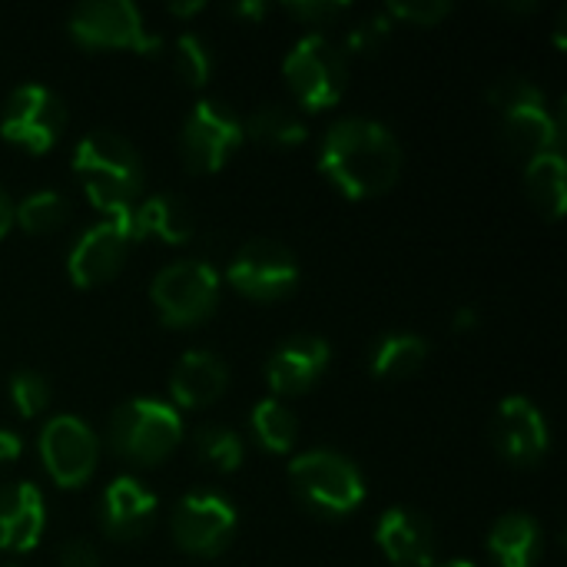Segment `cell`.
I'll list each match as a JSON object with an SVG mask.
<instances>
[{"label":"cell","mask_w":567,"mask_h":567,"mask_svg":"<svg viewBox=\"0 0 567 567\" xmlns=\"http://www.w3.org/2000/svg\"><path fill=\"white\" fill-rule=\"evenodd\" d=\"M319 169L349 199L382 196L402 176V146L389 126L369 116H346L326 130Z\"/></svg>","instance_id":"cell-1"},{"label":"cell","mask_w":567,"mask_h":567,"mask_svg":"<svg viewBox=\"0 0 567 567\" xmlns=\"http://www.w3.org/2000/svg\"><path fill=\"white\" fill-rule=\"evenodd\" d=\"M73 173L86 193V199L110 216H123L140 203L143 189V163L130 140L113 130L86 133L73 150Z\"/></svg>","instance_id":"cell-2"},{"label":"cell","mask_w":567,"mask_h":567,"mask_svg":"<svg viewBox=\"0 0 567 567\" xmlns=\"http://www.w3.org/2000/svg\"><path fill=\"white\" fill-rule=\"evenodd\" d=\"M488 103L502 113V143L508 153L525 159L561 153V120L551 113L545 90L528 76H502L488 90Z\"/></svg>","instance_id":"cell-3"},{"label":"cell","mask_w":567,"mask_h":567,"mask_svg":"<svg viewBox=\"0 0 567 567\" xmlns=\"http://www.w3.org/2000/svg\"><path fill=\"white\" fill-rule=\"evenodd\" d=\"M289 485L296 498L322 518L352 515L365 502V478L359 465L332 449H312L296 455L289 462Z\"/></svg>","instance_id":"cell-4"},{"label":"cell","mask_w":567,"mask_h":567,"mask_svg":"<svg viewBox=\"0 0 567 567\" xmlns=\"http://www.w3.org/2000/svg\"><path fill=\"white\" fill-rule=\"evenodd\" d=\"M183 442V415L163 399H130L110 419V445L133 465H159Z\"/></svg>","instance_id":"cell-5"},{"label":"cell","mask_w":567,"mask_h":567,"mask_svg":"<svg viewBox=\"0 0 567 567\" xmlns=\"http://www.w3.org/2000/svg\"><path fill=\"white\" fill-rule=\"evenodd\" d=\"M286 83L306 110H329L342 100L349 86L346 53L322 33H306L292 43L282 63Z\"/></svg>","instance_id":"cell-6"},{"label":"cell","mask_w":567,"mask_h":567,"mask_svg":"<svg viewBox=\"0 0 567 567\" xmlns=\"http://www.w3.org/2000/svg\"><path fill=\"white\" fill-rule=\"evenodd\" d=\"M150 299L159 319L173 329L206 322L219 302V272L203 259H179L156 272Z\"/></svg>","instance_id":"cell-7"},{"label":"cell","mask_w":567,"mask_h":567,"mask_svg":"<svg viewBox=\"0 0 567 567\" xmlns=\"http://www.w3.org/2000/svg\"><path fill=\"white\" fill-rule=\"evenodd\" d=\"M66 30L80 47L90 50H136L156 53L159 37L146 30L143 13L133 0H93L80 3L66 17Z\"/></svg>","instance_id":"cell-8"},{"label":"cell","mask_w":567,"mask_h":567,"mask_svg":"<svg viewBox=\"0 0 567 567\" xmlns=\"http://www.w3.org/2000/svg\"><path fill=\"white\" fill-rule=\"evenodd\" d=\"M243 140V120L219 100H199L179 130V150L189 173H219Z\"/></svg>","instance_id":"cell-9"},{"label":"cell","mask_w":567,"mask_h":567,"mask_svg":"<svg viewBox=\"0 0 567 567\" xmlns=\"http://www.w3.org/2000/svg\"><path fill=\"white\" fill-rule=\"evenodd\" d=\"M63 126H66L63 100L40 83L17 86L0 110V136L27 153H47L60 140Z\"/></svg>","instance_id":"cell-10"},{"label":"cell","mask_w":567,"mask_h":567,"mask_svg":"<svg viewBox=\"0 0 567 567\" xmlns=\"http://www.w3.org/2000/svg\"><path fill=\"white\" fill-rule=\"evenodd\" d=\"M229 286L256 302L286 299L299 286V262L289 246L276 239H249L226 269Z\"/></svg>","instance_id":"cell-11"},{"label":"cell","mask_w":567,"mask_h":567,"mask_svg":"<svg viewBox=\"0 0 567 567\" xmlns=\"http://www.w3.org/2000/svg\"><path fill=\"white\" fill-rule=\"evenodd\" d=\"M236 528H239L236 508L216 492L186 495L169 518L176 548L193 558H216L219 551H226L229 542L236 538Z\"/></svg>","instance_id":"cell-12"},{"label":"cell","mask_w":567,"mask_h":567,"mask_svg":"<svg viewBox=\"0 0 567 567\" xmlns=\"http://www.w3.org/2000/svg\"><path fill=\"white\" fill-rule=\"evenodd\" d=\"M40 462L53 485L80 488L93 478L100 462V442L93 429L76 415H56L40 429Z\"/></svg>","instance_id":"cell-13"},{"label":"cell","mask_w":567,"mask_h":567,"mask_svg":"<svg viewBox=\"0 0 567 567\" xmlns=\"http://www.w3.org/2000/svg\"><path fill=\"white\" fill-rule=\"evenodd\" d=\"M492 442L508 465H518V468L538 465L551 445L548 419L542 415V409L532 399L508 395L495 412Z\"/></svg>","instance_id":"cell-14"},{"label":"cell","mask_w":567,"mask_h":567,"mask_svg":"<svg viewBox=\"0 0 567 567\" xmlns=\"http://www.w3.org/2000/svg\"><path fill=\"white\" fill-rule=\"evenodd\" d=\"M130 243L133 239L126 233L123 216H110V219L96 223L93 229H86L66 256V272H70L73 286L93 289V286L110 282L123 269Z\"/></svg>","instance_id":"cell-15"},{"label":"cell","mask_w":567,"mask_h":567,"mask_svg":"<svg viewBox=\"0 0 567 567\" xmlns=\"http://www.w3.org/2000/svg\"><path fill=\"white\" fill-rule=\"evenodd\" d=\"M332 352H329V342L319 339V336H292L286 339L266 362V382L272 389V399L276 395H302L309 392L326 365H329Z\"/></svg>","instance_id":"cell-16"},{"label":"cell","mask_w":567,"mask_h":567,"mask_svg":"<svg viewBox=\"0 0 567 567\" xmlns=\"http://www.w3.org/2000/svg\"><path fill=\"white\" fill-rule=\"evenodd\" d=\"M156 512H159L156 495L143 482L123 475L113 478L100 498V528L113 542H136L153 528Z\"/></svg>","instance_id":"cell-17"},{"label":"cell","mask_w":567,"mask_h":567,"mask_svg":"<svg viewBox=\"0 0 567 567\" xmlns=\"http://www.w3.org/2000/svg\"><path fill=\"white\" fill-rule=\"evenodd\" d=\"M47 528L43 492L30 482L0 485V551L23 555L40 545Z\"/></svg>","instance_id":"cell-18"},{"label":"cell","mask_w":567,"mask_h":567,"mask_svg":"<svg viewBox=\"0 0 567 567\" xmlns=\"http://www.w3.org/2000/svg\"><path fill=\"white\" fill-rule=\"evenodd\" d=\"M375 542L395 567H432L435 532L425 515L409 505H392L375 528Z\"/></svg>","instance_id":"cell-19"},{"label":"cell","mask_w":567,"mask_h":567,"mask_svg":"<svg viewBox=\"0 0 567 567\" xmlns=\"http://www.w3.org/2000/svg\"><path fill=\"white\" fill-rule=\"evenodd\" d=\"M229 385V369L219 355L193 349L186 352L173 375H169V395L176 409H209Z\"/></svg>","instance_id":"cell-20"},{"label":"cell","mask_w":567,"mask_h":567,"mask_svg":"<svg viewBox=\"0 0 567 567\" xmlns=\"http://www.w3.org/2000/svg\"><path fill=\"white\" fill-rule=\"evenodd\" d=\"M123 223H126L130 239H163L173 246L186 243L196 233V223H193L186 203L179 196H166V193L140 199L133 209L123 213Z\"/></svg>","instance_id":"cell-21"},{"label":"cell","mask_w":567,"mask_h":567,"mask_svg":"<svg viewBox=\"0 0 567 567\" xmlns=\"http://www.w3.org/2000/svg\"><path fill=\"white\" fill-rule=\"evenodd\" d=\"M488 551L498 567H538L545 555V532L525 512L502 515L488 535Z\"/></svg>","instance_id":"cell-22"},{"label":"cell","mask_w":567,"mask_h":567,"mask_svg":"<svg viewBox=\"0 0 567 567\" xmlns=\"http://www.w3.org/2000/svg\"><path fill=\"white\" fill-rule=\"evenodd\" d=\"M525 189L538 213L561 219L567 206V163L565 153H542L525 166Z\"/></svg>","instance_id":"cell-23"},{"label":"cell","mask_w":567,"mask_h":567,"mask_svg":"<svg viewBox=\"0 0 567 567\" xmlns=\"http://www.w3.org/2000/svg\"><path fill=\"white\" fill-rule=\"evenodd\" d=\"M429 362V342L415 332H389L369 352L375 379H409Z\"/></svg>","instance_id":"cell-24"},{"label":"cell","mask_w":567,"mask_h":567,"mask_svg":"<svg viewBox=\"0 0 567 567\" xmlns=\"http://www.w3.org/2000/svg\"><path fill=\"white\" fill-rule=\"evenodd\" d=\"M243 133L262 146L286 150V146H299L306 140V123L296 110L279 106V103H266L243 123Z\"/></svg>","instance_id":"cell-25"},{"label":"cell","mask_w":567,"mask_h":567,"mask_svg":"<svg viewBox=\"0 0 567 567\" xmlns=\"http://www.w3.org/2000/svg\"><path fill=\"white\" fill-rule=\"evenodd\" d=\"M252 435L266 452H292L299 442V419L282 399H262L252 409Z\"/></svg>","instance_id":"cell-26"},{"label":"cell","mask_w":567,"mask_h":567,"mask_svg":"<svg viewBox=\"0 0 567 567\" xmlns=\"http://www.w3.org/2000/svg\"><path fill=\"white\" fill-rule=\"evenodd\" d=\"M66 219H70V199L53 189L30 193L20 206H13V223H20V229L33 236L56 233L60 226H66Z\"/></svg>","instance_id":"cell-27"},{"label":"cell","mask_w":567,"mask_h":567,"mask_svg":"<svg viewBox=\"0 0 567 567\" xmlns=\"http://www.w3.org/2000/svg\"><path fill=\"white\" fill-rule=\"evenodd\" d=\"M196 455L213 465L216 472H236L246 458V449H243V439L233 432V429H223V425H203L196 432Z\"/></svg>","instance_id":"cell-28"},{"label":"cell","mask_w":567,"mask_h":567,"mask_svg":"<svg viewBox=\"0 0 567 567\" xmlns=\"http://www.w3.org/2000/svg\"><path fill=\"white\" fill-rule=\"evenodd\" d=\"M173 50H176L173 53L176 76L186 86H206L209 76H213V50L206 47V40L196 37V33H183V37H176Z\"/></svg>","instance_id":"cell-29"},{"label":"cell","mask_w":567,"mask_h":567,"mask_svg":"<svg viewBox=\"0 0 567 567\" xmlns=\"http://www.w3.org/2000/svg\"><path fill=\"white\" fill-rule=\"evenodd\" d=\"M10 402L23 419H37L47 405H50V382L33 372V369H20L10 379Z\"/></svg>","instance_id":"cell-30"},{"label":"cell","mask_w":567,"mask_h":567,"mask_svg":"<svg viewBox=\"0 0 567 567\" xmlns=\"http://www.w3.org/2000/svg\"><path fill=\"white\" fill-rule=\"evenodd\" d=\"M389 33H392V20H389L385 10L382 13H372V17H362L349 30V37H346V50L349 53H359V56H372V53L382 50V43L389 40Z\"/></svg>","instance_id":"cell-31"},{"label":"cell","mask_w":567,"mask_h":567,"mask_svg":"<svg viewBox=\"0 0 567 567\" xmlns=\"http://www.w3.org/2000/svg\"><path fill=\"white\" fill-rule=\"evenodd\" d=\"M389 20H405L415 27H435L452 13L449 0H412V3H389L385 7Z\"/></svg>","instance_id":"cell-32"},{"label":"cell","mask_w":567,"mask_h":567,"mask_svg":"<svg viewBox=\"0 0 567 567\" xmlns=\"http://www.w3.org/2000/svg\"><path fill=\"white\" fill-rule=\"evenodd\" d=\"M286 10H289L296 20H302V23H309V27H319V23H329V20H336L339 13H346V3H329V0L316 3V0H302V3H286Z\"/></svg>","instance_id":"cell-33"},{"label":"cell","mask_w":567,"mask_h":567,"mask_svg":"<svg viewBox=\"0 0 567 567\" xmlns=\"http://www.w3.org/2000/svg\"><path fill=\"white\" fill-rule=\"evenodd\" d=\"M60 567H100V555L90 542L83 538H73L60 548Z\"/></svg>","instance_id":"cell-34"},{"label":"cell","mask_w":567,"mask_h":567,"mask_svg":"<svg viewBox=\"0 0 567 567\" xmlns=\"http://www.w3.org/2000/svg\"><path fill=\"white\" fill-rule=\"evenodd\" d=\"M20 452H23L20 435H17V432H10V429H0V465L17 462V458H20Z\"/></svg>","instance_id":"cell-35"},{"label":"cell","mask_w":567,"mask_h":567,"mask_svg":"<svg viewBox=\"0 0 567 567\" xmlns=\"http://www.w3.org/2000/svg\"><path fill=\"white\" fill-rule=\"evenodd\" d=\"M10 226H13V203H10V196L0 189V239L10 233Z\"/></svg>","instance_id":"cell-36"},{"label":"cell","mask_w":567,"mask_h":567,"mask_svg":"<svg viewBox=\"0 0 567 567\" xmlns=\"http://www.w3.org/2000/svg\"><path fill=\"white\" fill-rule=\"evenodd\" d=\"M233 10H236L239 17H249V20H259V17L266 13V7H262L259 0H249V3H236Z\"/></svg>","instance_id":"cell-37"},{"label":"cell","mask_w":567,"mask_h":567,"mask_svg":"<svg viewBox=\"0 0 567 567\" xmlns=\"http://www.w3.org/2000/svg\"><path fill=\"white\" fill-rule=\"evenodd\" d=\"M475 322H478L475 309H458V312H455V322H452V326H455V329L462 332V329H472Z\"/></svg>","instance_id":"cell-38"},{"label":"cell","mask_w":567,"mask_h":567,"mask_svg":"<svg viewBox=\"0 0 567 567\" xmlns=\"http://www.w3.org/2000/svg\"><path fill=\"white\" fill-rule=\"evenodd\" d=\"M166 10H169L173 17H189V13H199L203 3H169Z\"/></svg>","instance_id":"cell-39"},{"label":"cell","mask_w":567,"mask_h":567,"mask_svg":"<svg viewBox=\"0 0 567 567\" xmlns=\"http://www.w3.org/2000/svg\"><path fill=\"white\" fill-rule=\"evenodd\" d=\"M439 567H478V565H472V561H445V565H439Z\"/></svg>","instance_id":"cell-40"},{"label":"cell","mask_w":567,"mask_h":567,"mask_svg":"<svg viewBox=\"0 0 567 567\" xmlns=\"http://www.w3.org/2000/svg\"><path fill=\"white\" fill-rule=\"evenodd\" d=\"M0 567H17V565H0Z\"/></svg>","instance_id":"cell-41"}]
</instances>
